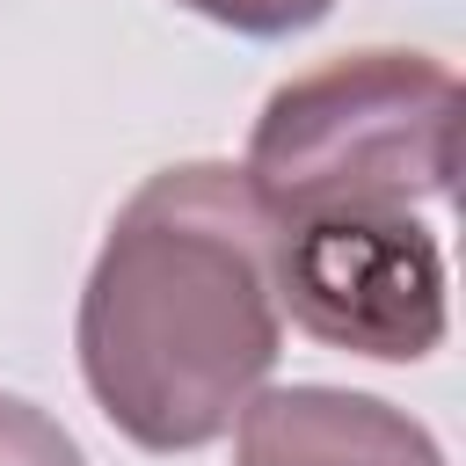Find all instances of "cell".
<instances>
[{"instance_id":"obj_1","label":"cell","mask_w":466,"mask_h":466,"mask_svg":"<svg viewBox=\"0 0 466 466\" xmlns=\"http://www.w3.org/2000/svg\"><path fill=\"white\" fill-rule=\"evenodd\" d=\"M80 379L146 451H197L262 393L284 313L269 277V211L226 160L146 175L80 291Z\"/></svg>"},{"instance_id":"obj_2","label":"cell","mask_w":466,"mask_h":466,"mask_svg":"<svg viewBox=\"0 0 466 466\" xmlns=\"http://www.w3.org/2000/svg\"><path fill=\"white\" fill-rule=\"evenodd\" d=\"M269 218L415 211L459 175V73L430 51H350L284 80L240 160Z\"/></svg>"},{"instance_id":"obj_3","label":"cell","mask_w":466,"mask_h":466,"mask_svg":"<svg viewBox=\"0 0 466 466\" xmlns=\"http://www.w3.org/2000/svg\"><path fill=\"white\" fill-rule=\"evenodd\" d=\"M277 313L313 342L422 364L444 342V248L415 211H299L269 218Z\"/></svg>"},{"instance_id":"obj_4","label":"cell","mask_w":466,"mask_h":466,"mask_svg":"<svg viewBox=\"0 0 466 466\" xmlns=\"http://www.w3.org/2000/svg\"><path fill=\"white\" fill-rule=\"evenodd\" d=\"M233 466H444V451L371 393L269 386L233 415Z\"/></svg>"},{"instance_id":"obj_5","label":"cell","mask_w":466,"mask_h":466,"mask_svg":"<svg viewBox=\"0 0 466 466\" xmlns=\"http://www.w3.org/2000/svg\"><path fill=\"white\" fill-rule=\"evenodd\" d=\"M0 466H87L73 430L22 393H0Z\"/></svg>"},{"instance_id":"obj_6","label":"cell","mask_w":466,"mask_h":466,"mask_svg":"<svg viewBox=\"0 0 466 466\" xmlns=\"http://www.w3.org/2000/svg\"><path fill=\"white\" fill-rule=\"evenodd\" d=\"M218 29H240V36H291V29H313L335 0H175Z\"/></svg>"}]
</instances>
